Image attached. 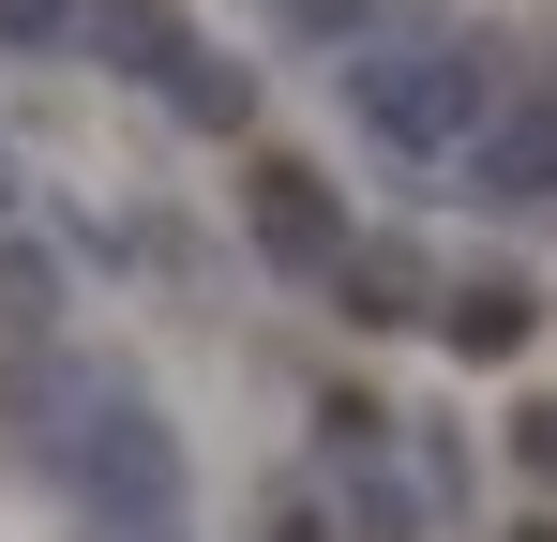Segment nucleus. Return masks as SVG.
<instances>
[{
    "label": "nucleus",
    "mask_w": 557,
    "mask_h": 542,
    "mask_svg": "<svg viewBox=\"0 0 557 542\" xmlns=\"http://www.w3.org/2000/svg\"><path fill=\"white\" fill-rule=\"evenodd\" d=\"M482 196H557V106H528V121L482 136Z\"/></svg>",
    "instance_id": "7ed1b4c3"
},
{
    "label": "nucleus",
    "mask_w": 557,
    "mask_h": 542,
    "mask_svg": "<svg viewBox=\"0 0 557 542\" xmlns=\"http://www.w3.org/2000/svg\"><path fill=\"white\" fill-rule=\"evenodd\" d=\"M528 467H557V407H528Z\"/></svg>",
    "instance_id": "423d86ee"
},
{
    "label": "nucleus",
    "mask_w": 557,
    "mask_h": 542,
    "mask_svg": "<svg viewBox=\"0 0 557 542\" xmlns=\"http://www.w3.org/2000/svg\"><path fill=\"white\" fill-rule=\"evenodd\" d=\"M528 332H543V286H528V271H482V286H453V347H467V361L528 347Z\"/></svg>",
    "instance_id": "f257e3e1"
},
{
    "label": "nucleus",
    "mask_w": 557,
    "mask_h": 542,
    "mask_svg": "<svg viewBox=\"0 0 557 542\" xmlns=\"http://www.w3.org/2000/svg\"><path fill=\"white\" fill-rule=\"evenodd\" d=\"M15 30H61V0H0V46H15Z\"/></svg>",
    "instance_id": "39448f33"
},
{
    "label": "nucleus",
    "mask_w": 557,
    "mask_h": 542,
    "mask_svg": "<svg viewBox=\"0 0 557 542\" xmlns=\"http://www.w3.org/2000/svg\"><path fill=\"white\" fill-rule=\"evenodd\" d=\"M257 242H286V257H332V196H317V167H257Z\"/></svg>",
    "instance_id": "f03ea898"
},
{
    "label": "nucleus",
    "mask_w": 557,
    "mask_h": 542,
    "mask_svg": "<svg viewBox=\"0 0 557 542\" xmlns=\"http://www.w3.org/2000/svg\"><path fill=\"white\" fill-rule=\"evenodd\" d=\"M407 301H422V271H407V257H347V317H362V332H392Z\"/></svg>",
    "instance_id": "20e7f679"
},
{
    "label": "nucleus",
    "mask_w": 557,
    "mask_h": 542,
    "mask_svg": "<svg viewBox=\"0 0 557 542\" xmlns=\"http://www.w3.org/2000/svg\"><path fill=\"white\" fill-rule=\"evenodd\" d=\"M272 542H317V513H272Z\"/></svg>",
    "instance_id": "0eeeda50"
},
{
    "label": "nucleus",
    "mask_w": 557,
    "mask_h": 542,
    "mask_svg": "<svg viewBox=\"0 0 557 542\" xmlns=\"http://www.w3.org/2000/svg\"><path fill=\"white\" fill-rule=\"evenodd\" d=\"M512 542H557V513H543V528H512Z\"/></svg>",
    "instance_id": "6e6552de"
}]
</instances>
